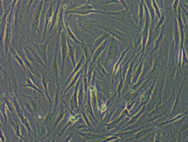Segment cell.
<instances>
[{
	"mask_svg": "<svg viewBox=\"0 0 188 142\" xmlns=\"http://www.w3.org/2000/svg\"><path fill=\"white\" fill-rule=\"evenodd\" d=\"M44 2H45V0H41L37 8V10L35 13V18L33 20L32 24V33L33 34L36 35L37 31H38L40 15L42 13V10Z\"/></svg>",
	"mask_w": 188,
	"mask_h": 142,
	"instance_id": "cell-1",
	"label": "cell"
},
{
	"mask_svg": "<svg viewBox=\"0 0 188 142\" xmlns=\"http://www.w3.org/2000/svg\"><path fill=\"white\" fill-rule=\"evenodd\" d=\"M94 12L92 7L86 4L82 6L79 7L77 8H73L72 10H69L67 12V14H75V15H85L88 13H91Z\"/></svg>",
	"mask_w": 188,
	"mask_h": 142,
	"instance_id": "cell-2",
	"label": "cell"
},
{
	"mask_svg": "<svg viewBox=\"0 0 188 142\" xmlns=\"http://www.w3.org/2000/svg\"><path fill=\"white\" fill-rule=\"evenodd\" d=\"M66 33L63 32L61 35V56L63 64L67 54V43Z\"/></svg>",
	"mask_w": 188,
	"mask_h": 142,
	"instance_id": "cell-3",
	"label": "cell"
},
{
	"mask_svg": "<svg viewBox=\"0 0 188 142\" xmlns=\"http://www.w3.org/2000/svg\"><path fill=\"white\" fill-rule=\"evenodd\" d=\"M23 9V4H21V3H18L14 15V23L15 25H17L18 24H19L23 18L24 12Z\"/></svg>",
	"mask_w": 188,
	"mask_h": 142,
	"instance_id": "cell-4",
	"label": "cell"
},
{
	"mask_svg": "<svg viewBox=\"0 0 188 142\" xmlns=\"http://www.w3.org/2000/svg\"><path fill=\"white\" fill-rule=\"evenodd\" d=\"M54 1H53L50 5V6L49 7L48 9L46 15H45V32L46 31V29L47 28V26L48 25V23L50 21H52V17L53 15V4H54Z\"/></svg>",
	"mask_w": 188,
	"mask_h": 142,
	"instance_id": "cell-5",
	"label": "cell"
},
{
	"mask_svg": "<svg viewBox=\"0 0 188 142\" xmlns=\"http://www.w3.org/2000/svg\"><path fill=\"white\" fill-rule=\"evenodd\" d=\"M63 13H64V8L61 6L59 11V16L58 19V36L61 34V32L64 29V20H63Z\"/></svg>",
	"mask_w": 188,
	"mask_h": 142,
	"instance_id": "cell-6",
	"label": "cell"
},
{
	"mask_svg": "<svg viewBox=\"0 0 188 142\" xmlns=\"http://www.w3.org/2000/svg\"><path fill=\"white\" fill-rule=\"evenodd\" d=\"M12 36V33H11V26L10 25V24L8 23L7 25L6 29V35L5 38V47L6 50H7V48L8 45H10V39Z\"/></svg>",
	"mask_w": 188,
	"mask_h": 142,
	"instance_id": "cell-7",
	"label": "cell"
},
{
	"mask_svg": "<svg viewBox=\"0 0 188 142\" xmlns=\"http://www.w3.org/2000/svg\"><path fill=\"white\" fill-rule=\"evenodd\" d=\"M67 39V45H68V50H69V54L71 60H72V62H73V64L75 63V48L72 47V46L71 45L69 40Z\"/></svg>",
	"mask_w": 188,
	"mask_h": 142,
	"instance_id": "cell-8",
	"label": "cell"
},
{
	"mask_svg": "<svg viewBox=\"0 0 188 142\" xmlns=\"http://www.w3.org/2000/svg\"><path fill=\"white\" fill-rule=\"evenodd\" d=\"M67 32L68 35L70 36V37L73 40V41H75V42H76V43H80V42L74 36V35H73V33H72V32L71 31L70 29V28H69V27H67Z\"/></svg>",
	"mask_w": 188,
	"mask_h": 142,
	"instance_id": "cell-9",
	"label": "cell"
},
{
	"mask_svg": "<svg viewBox=\"0 0 188 142\" xmlns=\"http://www.w3.org/2000/svg\"><path fill=\"white\" fill-rule=\"evenodd\" d=\"M109 32H110V33H111L113 35H114L116 38H121V37H122V35H121V33L120 32L117 31L116 30H115V29H111V30L110 29V30H109Z\"/></svg>",
	"mask_w": 188,
	"mask_h": 142,
	"instance_id": "cell-10",
	"label": "cell"
},
{
	"mask_svg": "<svg viewBox=\"0 0 188 142\" xmlns=\"http://www.w3.org/2000/svg\"><path fill=\"white\" fill-rule=\"evenodd\" d=\"M84 135H83L85 138H86L87 139H94L95 138V135H91L90 133H86V134H83Z\"/></svg>",
	"mask_w": 188,
	"mask_h": 142,
	"instance_id": "cell-11",
	"label": "cell"
},
{
	"mask_svg": "<svg viewBox=\"0 0 188 142\" xmlns=\"http://www.w3.org/2000/svg\"><path fill=\"white\" fill-rule=\"evenodd\" d=\"M34 1L35 0H29V4H28V6H27V13L29 12V10H30L31 7L32 6V5L33 4V2H34Z\"/></svg>",
	"mask_w": 188,
	"mask_h": 142,
	"instance_id": "cell-12",
	"label": "cell"
},
{
	"mask_svg": "<svg viewBox=\"0 0 188 142\" xmlns=\"http://www.w3.org/2000/svg\"><path fill=\"white\" fill-rule=\"evenodd\" d=\"M19 2V0H13V2H12L11 4V7H10V8L12 9H14V7H15V6L16 5V3H18Z\"/></svg>",
	"mask_w": 188,
	"mask_h": 142,
	"instance_id": "cell-13",
	"label": "cell"
},
{
	"mask_svg": "<svg viewBox=\"0 0 188 142\" xmlns=\"http://www.w3.org/2000/svg\"><path fill=\"white\" fill-rule=\"evenodd\" d=\"M53 1V0H45V2H50V1Z\"/></svg>",
	"mask_w": 188,
	"mask_h": 142,
	"instance_id": "cell-14",
	"label": "cell"
}]
</instances>
